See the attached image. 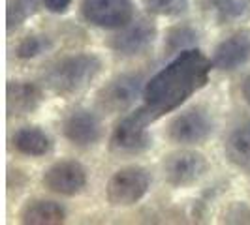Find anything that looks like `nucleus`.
<instances>
[{
	"label": "nucleus",
	"mask_w": 250,
	"mask_h": 225,
	"mask_svg": "<svg viewBox=\"0 0 250 225\" xmlns=\"http://www.w3.org/2000/svg\"><path fill=\"white\" fill-rule=\"evenodd\" d=\"M211 62L198 49L179 53L164 70L145 85V105L158 116L177 109L196 90L207 83Z\"/></svg>",
	"instance_id": "obj_1"
},
{
	"label": "nucleus",
	"mask_w": 250,
	"mask_h": 225,
	"mask_svg": "<svg viewBox=\"0 0 250 225\" xmlns=\"http://www.w3.org/2000/svg\"><path fill=\"white\" fill-rule=\"evenodd\" d=\"M102 62L96 55H72L61 58L47 72V85L57 94H75L100 74Z\"/></svg>",
	"instance_id": "obj_2"
},
{
	"label": "nucleus",
	"mask_w": 250,
	"mask_h": 225,
	"mask_svg": "<svg viewBox=\"0 0 250 225\" xmlns=\"http://www.w3.org/2000/svg\"><path fill=\"white\" fill-rule=\"evenodd\" d=\"M150 176L147 169L130 165L119 169L107 182L105 195L113 206H132L149 191Z\"/></svg>",
	"instance_id": "obj_3"
},
{
	"label": "nucleus",
	"mask_w": 250,
	"mask_h": 225,
	"mask_svg": "<svg viewBox=\"0 0 250 225\" xmlns=\"http://www.w3.org/2000/svg\"><path fill=\"white\" fill-rule=\"evenodd\" d=\"M158 114L150 107H141L136 112L125 116L115 128L111 137V147L117 152H139L150 145V137L147 133V126L154 122Z\"/></svg>",
	"instance_id": "obj_4"
},
{
	"label": "nucleus",
	"mask_w": 250,
	"mask_h": 225,
	"mask_svg": "<svg viewBox=\"0 0 250 225\" xmlns=\"http://www.w3.org/2000/svg\"><path fill=\"white\" fill-rule=\"evenodd\" d=\"M83 17L100 28H123L134 19L132 0H83Z\"/></svg>",
	"instance_id": "obj_5"
},
{
	"label": "nucleus",
	"mask_w": 250,
	"mask_h": 225,
	"mask_svg": "<svg viewBox=\"0 0 250 225\" xmlns=\"http://www.w3.org/2000/svg\"><path fill=\"white\" fill-rule=\"evenodd\" d=\"M207 171V160L203 154L194 150H179L166 158L164 176L167 184L175 188L192 186L200 180Z\"/></svg>",
	"instance_id": "obj_6"
},
{
	"label": "nucleus",
	"mask_w": 250,
	"mask_h": 225,
	"mask_svg": "<svg viewBox=\"0 0 250 225\" xmlns=\"http://www.w3.org/2000/svg\"><path fill=\"white\" fill-rule=\"evenodd\" d=\"M211 131H213V120L201 109H187L179 112L167 126L169 139L183 145L201 143L211 135Z\"/></svg>",
	"instance_id": "obj_7"
},
{
	"label": "nucleus",
	"mask_w": 250,
	"mask_h": 225,
	"mask_svg": "<svg viewBox=\"0 0 250 225\" xmlns=\"http://www.w3.org/2000/svg\"><path fill=\"white\" fill-rule=\"evenodd\" d=\"M43 184L55 193L75 195L87 184V171L79 162L62 160V162L53 163L43 173Z\"/></svg>",
	"instance_id": "obj_8"
},
{
	"label": "nucleus",
	"mask_w": 250,
	"mask_h": 225,
	"mask_svg": "<svg viewBox=\"0 0 250 225\" xmlns=\"http://www.w3.org/2000/svg\"><path fill=\"white\" fill-rule=\"evenodd\" d=\"M156 38V26L149 19H138L132 21L111 39V47L119 55L134 56L141 55L149 49Z\"/></svg>",
	"instance_id": "obj_9"
},
{
	"label": "nucleus",
	"mask_w": 250,
	"mask_h": 225,
	"mask_svg": "<svg viewBox=\"0 0 250 225\" xmlns=\"http://www.w3.org/2000/svg\"><path fill=\"white\" fill-rule=\"evenodd\" d=\"M141 77L139 75H121L113 79L107 87L104 88L98 96V103L104 111L119 112L128 109L139 94Z\"/></svg>",
	"instance_id": "obj_10"
},
{
	"label": "nucleus",
	"mask_w": 250,
	"mask_h": 225,
	"mask_svg": "<svg viewBox=\"0 0 250 225\" xmlns=\"http://www.w3.org/2000/svg\"><path fill=\"white\" fill-rule=\"evenodd\" d=\"M102 133V124L94 112L79 109L70 112L64 120V135L70 139L74 145L87 147L94 145Z\"/></svg>",
	"instance_id": "obj_11"
},
{
	"label": "nucleus",
	"mask_w": 250,
	"mask_h": 225,
	"mask_svg": "<svg viewBox=\"0 0 250 225\" xmlns=\"http://www.w3.org/2000/svg\"><path fill=\"white\" fill-rule=\"evenodd\" d=\"M250 58V32H239L224 39L213 55V66L216 70H235Z\"/></svg>",
	"instance_id": "obj_12"
},
{
	"label": "nucleus",
	"mask_w": 250,
	"mask_h": 225,
	"mask_svg": "<svg viewBox=\"0 0 250 225\" xmlns=\"http://www.w3.org/2000/svg\"><path fill=\"white\" fill-rule=\"evenodd\" d=\"M66 214L64 208L55 201H30L21 210V222L28 225H55L62 224Z\"/></svg>",
	"instance_id": "obj_13"
},
{
	"label": "nucleus",
	"mask_w": 250,
	"mask_h": 225,
	"mask_svg": "<svg viewBox=\"0 0 250 225\" xmlns=\"http://www.w3.org/2000/svg\"><path fill=\"white\" fill-rule=\"evenodd\" d=\"M226 152L229 162L250 171V120L237 126L226 141Z\"/></svg>",
	"instance_id": "obj_14"
},
{
	"label": "nucleus",
	"mask_w": 250,
	"mask_h": 225,
	"mask_svg": "<svg viewBox=\"0 0 250 225\" xmlns=\"http://www.w3.org/2000/svg\"><path fill=\"white\" fill-rule=\"evenodd\" d=\"M40 103V92L34 85L10 83L8 85V111L10 114H26Z\"/></svg>",
	"instance_id": "obj_15"
},
{
	"label": "nucleus",
	"mask_w": 250,
	"mask_h": 225,
	"mask_svg": "<svg viewBox=\"0 0 250 225\" xmlns=\"http://www.w3.org/2000/svg\"><path fill=\"white\" fill-rule=\"evenodd\" d=\"M13 145L25 156H43L47 154L51 143L49 137L45 135V131H42L40 128L34 126H26L15 131L13 135Z\"/></svg>",
	"instance_id": "obj_16"
},
{
	"label": "nucleus",
	"mask_w": 250,
	"mask_h": 225,
	"mask_svg": "<svg viewBox=\"0 0 250 225\" xmlns=\"http://www.w3.org/2000/svg\"><path fill=\"white\" fill-rule=\"evenodd\" d=\"M38 6V0H12L8 8V28L21 25Z\"/></svg>",
	"instance_id": "obj_17"
},
{
	"label": "nucleus",
	"mask_w": 250,
	"mask_h": 225,
	"mask_svg": "<svg viewBox=\"0 0 250 225\" xmlns=\"http://www.w3.org/2000/svg\"><path fill=\"white\" fill-rule=\"evenodd\" d=\"M145 4L158 15H179L188 8V0H145Z\"/></svg>",
	"instance_id": "obj_18"
},
{
	"label": "nucleus",
	"mask_w": 250,
	"mask_h": 225,
	"mask_svg": "<svg viewBox=\"0 0 250 225\" xmlns=\"http://www.w3.org/2000/svg\"><path fill=\"white\" fill-rule=\"evenodd\" d=\"M47 39L40 36H28L25 38L19 47H17V56L19 58H34L40 53H43V49H47Z\"/></svg>",
	"instance_id": "obj_19"
},
{
	"label": "nucleus",
	"mask_w": 250,
	"mask_h": 225,
	"mask_svg": "<svg viewBox=\"0 0 250 225\" xmlns=\"http://www.w3.org/2000/svg\"><path fill=\"white\" fill-rule=\"evenodd\" d=\"M226 222H229V224H250V210L243 203H235L226 212Z\"/></svg>",
	"instance_id": "obj_20"
},
{
	"label": "nucleus",
	"mask_w": 250,
	"mask_h": 225,
	"mask_svg": "<svg viewBox=\"0 0 250 225\" xmlns=\"http://www.w3.org/2000/svg\"><path fill=\"white\" fill-rule=\"evenodd\" d=\"M72 0H45V8L53 13H64L70 8Z\"/></svg>",
	"instance_id": "obj_21"
},
{
	"label": "nucleus",
	"mask_w": 250,
	"mask_h": 225,
	"mask_svg": "<svg viewBox=\"0 0 250 225\" xmlns=\"http://www.w3.org/2000/svg\"><path fill=\"white\" fill-rule=\"evenodd\" d=\"M243 96H245L247 103L250 105V75L247 77V81H245V85H243Z\"/></svg>",
	"instance_id": "obj_22"
}]
</instances>
